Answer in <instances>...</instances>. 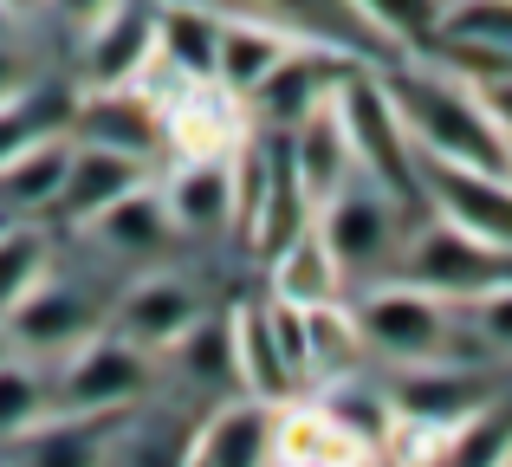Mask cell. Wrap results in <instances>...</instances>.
I'll return each instance as SVG.
<instances>
[{
	"label": "cell",
	"instance_id": "15",
	"mask_svg": "<svg viewBox=\"0 0 512 467\" xmlns=\"http://www.w3.org/2000/svg\"><path fill=\"white\" fill-rule=\"evenodd\" d=\"M480 403H493V370H461V364H402V383L389 390V416L415 422H461Z\"/></svg>",
	"mask_w": 512,
	"mask_h": 467
},
{
	"label": "cell",
	"instance_id": "33",
	"mask_svg": "<svg viewBox=\"0 0 512 467\" xmlns=\"http://www.w3.org/2000/svg\"><path fill=\"white\" fill-rule=\"evenodd\" d=\"M65 117L52 111L46 117V98H26V91H13V98H0V169L13 163V156L26 150V143H39L46 130H59Z\"/></svg>",
	"mask_w": 512,
	"mask_h": 467
},
{
	"label": "cell",
	"instance_id": "11",
	"mask_svg": "<svg viewBox=\"0 0 512 467\" xmlns=\"http://www.w3.org/2000/svg\"><path fill=\"white\" fill-rule=\"evenodd\" d=\"M143 182H150V163H143V156L111 150V143L72 137V156H65V176H59V195H52V208H59L65 221H91V215H104L117 195L143 189Z\"/></svg>",
	"mask_w": 512,
	"mask_h": 467
},
{
	"label": "cell",
	"instance_id": "12",
	"mask_svg": "<svg viewBox=\"0 0 512 467\" xmlns=\"http://www.w3.org/2000/svg\"><path fill=\"white\" fill-rule=\"evenodd\" d=\"M0 338L20 344V351H72L78 338H91V299L46 273L33 292H20L0 312Z\"/></svg>",
	"mask_w": 512,
	"mask_h": 467
},
{
	"label": "cell",
	"instance_id": "2",
	"mask_svg": "<svg viewBox=\"0 0 512 467\" xmlns=\"http://www.w3.org/2000/svg\"><path fill=\"white\" fill-rule=\"evenodd\" d=\"M331 104H338V117H344L357 176L376 182L389 202H409L415 195V150H409V137H402V117H396V104H389L383 78L350 65L338 78V91H331Z\"/></svg>",
	"mask_w": 512,
	"mask_h": 467
},
{
	"label": "cell",
	"instance_id": "9",
	"mask_svg": "<svg viewBox=\"0 0 512 467\" xmlns=\"http://www.w3.org/2000/svg\"><path fill=\"white\" fill-rule=\"evenodd\" d=\"M143 390H150V357L111 331V338H78L72 344L59 403L72 409V416H117V409H130Z\"/></svg>",
	"mask_w": 512,
	"mask_h": 467
},
{
	"label": "cell",
	"instance_id": "13",
	"mask_svg": "<svg viewBox=\"0 0 512 467\" xmlns=\"http://www.w3.org/2000/svg\"><path fill=\"white\" fill-rule=\"evenodd\" d=\"M279 143H286V163H292V176H299V195H305L312 208L325 202V195H338L344 182L357 176V156H350L344 117H338V104H331V98H318Z\"/></svg>",
	"mask_w": 512,
	"mask_h": 467
},
{
	"label": "cell",
	"instance_id": "22",
	"mask_svg": "<svg viewBox=\"0 0 512 467\" xmlns=\"http://www.w3.org/2000/svg\"><path fill=\"white\" fill-rule=\"evenodd\" d=\"M344 292V266L331 260V247L305 221L286 247H273V299L279 305H331Z\"/></svg>",
	"mask_w": 512,
	"mask_h": 467
},
{
	"label": "cell",
	"instance_id": "35",
	"mask_svg": "<svg viewBox=\"0 0 512 467\" xmlns=\"http://www.w3.org/2000/svg\"><path fill=\"white\" fill-rule=\"evenodd\" d=\"M13 91H26V85H20V59L0 46V98H13Z\"/></svg>",
	"mask_w": 512,
	"mask_h": 467
},
{
	"label": "cell",
	"instance_id": "31",
	"mask_svg": "<svg viewBox=\"0 0 512 467\" xmlns=\"http://www.w3.org/2000/svg\"><path fill=\"white\" fill-rule=\"evenodd\" d=\"M169 351L182 357V370H188L195 383H221V390L234 383V331H227V325H208V318H195V325H188L182 338L169 344Z\"/></svg>",
	"mask_w": 512,
	"mask_h": 467
},
{
	"label": "cell",
	"instance_id": "39",
	"mask_svg": "<svg viewBox=\"0 0 512 467\" xmlns=\"http://www.w3.org/2000/svg\"><path fill=\"white\" fill-rule=\"evenodd\" d=\"M0 20H7V13H0Z\"/></svg>",
	"mask_w": 512,
	"mask_h": 467
},
{
	"label": "cell",
	"instance_id": "28",
	"mask_svg": "<svg viewBox=\"0 0 512 467\" xmlns=\"http://www.w3.org/2000/svg\"><path fill=\"white\" fill-rule=\"evenodd\" d=\"M344 7L357 13L363 33L396 39V46H415V52H422V39L441 20V0H344Z\"/></svg>",
	"mask_w": 512,
	"mask_h": 467
},
{
	"label": "cell",
	"instance_id": "5",
	"mask_svg": "<svg viewBox=\"0 0 512 467\" xmlns=\"http://www.w3.org/2000/svg\"><path fill=\"white\" fill-rule=\"evenodd\" d=\"M448 318H454V305L428 299V292L402 286V279H389V286L363 292V305H350L357 338L370 344V351H383L389 364H435Z\"/></svg>",
	"mask_w": 512,
	"mask_h": 467
},
{
	"label": "cell",
	"instance_id": "16",
	"mask_svg": "<svg viewBox=\"0 0 512 467\" xmlns=\"http://www.w3.org/2000/svg\"><path fill=\"white\" fill-rule=\"evenodd\" d=\"M163 215L182 234H227L234 228V169L227 156H182L163 182Z\"/></svg>",
	"mask_w": 512,
	"mask_h": 467
},
{
	"label": "cell",
	"instance_id": "25",
	"mask_svg": "<svg viewBox=\"0 0 512 467\" xmlns=\"http://www.w3.org/2000/svg\"><path fill=\"white\" fill-rule=\"evenodd\" d=\"M214 39H221V20L208 7H163L156 13V59L175 78H214Z\"/></svg>",
	"mask_w": 512,
	"mask_h": 467
},
{
	"label": "cell",
	"instance_id": "38",
	"mask_svg": "<svg viewBox=\"0 0 512 467\" xmlns=\"http://www.w3.org/2000/svg\"><path fill=\"white\" fill-rule=\"evenodd\" d=\"M182 467H195V461H182Z\"/></svg>",
	"mask_w": 512,
	"mask_h": 467
},
{
	"label": "cell",
	"instance_id": "34",
	"mask_svg": "<svg viewBox=\"0 0 512 467\" xmlns=\"http://www.w3.org/2000/svg\"><path fill=\"white\" fill-rule=\"evenodd\" d=\"M39 7H59V13H65L72 26H91V20H98L104 7H111V0H39Z\"/></svg>",
	"mask_w": 512,
	"mask_h": 467
},
{
	"label": "cell",
	"instance_id": "6",
	"mask_svg": "<svg viewBox=\"0 0 512 467\" xmlns=\"http://www.w3.org/2000/svg\"><path fill=\"white\" fill-rule=\"evenodd\" d=\"M415 195H428V202H435V215L454 221L461 234L487 240V247H506V234H512V195H506V176L415 150Z\"/></svg>",
	"mask_w": 512,
	"mask_h": 467
},
{
	"label": "cell",
	"instance_id": "23",
	"mask_svg": "<svg viewBox=\"0 0 512 467\" xmlns=\"http://www.w3.org/2000/svg\"><path fill=\"white\" fill-rule=\"evenodd\" d=\"M104 442H111L104 416H72V409L59 422L39 416L33 429L13 435V467H98Z\"/></svg>",
	"mask_w": 512,
	"mask_h": 467
},
{
	"label": "cell",
	"instance_id": "32",
	"mask_svg": "<svg viewBox=\"0 0 512 467\" xmlns=\"http://www.w3.org/2000/svg\"><path fill=\"white\" fill-rule=\"evenodd\" d=\"M39 416H46V383H39L26 364L0 357V442H13L20 429H33Z\"/></svg>",
	"mask_w": 512,
	"mask_h": 467
},
{
	"label": "cell",
	"instance_id": "8",
	"mask_svg": "<svg viewBox=\"0 0 512 467\" xmlns=\"http://www.w3.org/2000/svg\"><path fill=\"white\" fill-rule=\"evenodd\" d=\"M350 72V59H344V46H331V39H312V46H299L292 39V52L273 65V72L260 78V85L247 91V124L253 130H273V137H286L292 124H299L305 111H312L318 98H331L338 91V78Z\"/></svg>",
	"mask_w": 512,
	"mask_h": 467
},
{
	"label": "cell",
	"instance_id": "4",
	"mask_svg": "<svg viewBox=\"0 0 512 467\" xmlns=\"http://www.w3.org/2000/svg\"><path fill=\"white\" fill-rule=\"evenodd\" d=\"M312 228L331 247V260L344 266V279L350 273H383L396 260V202L363 176H350L338 195H325L312 208Z\"/></svg>",
	"mask_w": 512,
	"mask_h": 467
},
{
	"label": "cell",
	"instance_id": "17",
	"mask_svg": "<svg viewBox=\"0 0 512 467\" xmlns=\"http://www.w3.org/2000/svg\"><path fill=\"white\" fill-rule=\"evenodd\" d=\"M72 130L85 143H111L150 163L163 150V124H156V91L143 85H117V91H91L85 104H72Z\"/></svg>",
	"mask_w": 512,
	"mask_h": 467
},
{
	"label": "cell",
	"instance_id": "37",
	"mask_svg": "<svg viewBox=\"0 0 512 467\" xmlns=\"http://www.w3.org/2000/svg\"><path fill=\"white\" fill-rule=\"evenodd\" d=\"M376 467H396V461H383V455H376Z\"/></svg>",
	"mask_w": 512,
	"mask_h": 467
},
{
	"label": "cell",
	"instance_id": "21",
	"mask_svg": "<svg viewBox=\"0 0 512 467\" xmlns=\"http://www.w3.org/2000/svg\"><path fill=\"white\" fill-rule=\"evenodd\" d=\"M292 52L286 26H266V20H221V39H214V85L247 98L266 72Z\"/></svg>",
	"mask_w": 512,
	"mask_h": 467
},
{
	"label": "cell",
	"instance_id": "20",
	"mask_svg": "<svg viewBox=\"0 0 512 467\" xmlns=\"http://www.w3.org/2000/svg\"><path fill=\"white\" fill-rule=\"evenodd\" d=\"M195 318L201 305L182 279H143V286H130L124 312H117V338H130L137 351H169Z\"/></svg>",
	"mask_w": 512,
	"mask_h": 467
},
{
	"label": "cell",
	"instance_id": "26",
	"mask_svg": "<svg viewBox=\"0 0 512 467\" xmlns=\"http://www.w3.org/2000/svg\"><path fill=\"white\" fill-rule=\"evenodd\" d=\"M299 318H305V377H344V370H357L363 338H357V325H350L344 299L299 305Z\"/></svg>",
	"mask_w": 512,
	"mask_h": 467
},
{
	"label": "cell",
	"instance_id": "3",
	"mask_svg": "<svg viewBox=\"0 0 512 467\" xmlns=\"http://www.w3.org/2000/svg\"><path fill=\"white\" fill-rule=\"evenodd\" d=\"M396 279L415 292H428V299L441 305H474L480 292L506 286V247H487V240L461 234L454 221H428L422 234L409 240V247H396Z\"/></svg>",
	"mask_w": 512,
	"mask_h": 467
},
{
	"label": "cell",
	"instance_id": "7",
	"mask_svg": "<svg viewBox=\"0 0 512 467\" xmlns=\"http://www.w3.org/2000/svg\"><path fill=\"white\" fill-rule=\"evenodd\" d=\"M156 124L175 156H234L253 130L247 104L214 78H175L169 91H156Z\"/></svg>",
	"mask_w": 512,
	"mask_h": 467
},
{
	"label": "cell",
	"instance_id": "24",
	"mask_svg": "<svg viewBox=\"0 0 512 467\" xmlns=\"http://www.w3.org/2000/svg\"><path fill=\"white\" fill-rule=\"evenodd\" d=\"M85 228H98L104 247H117V253H130V260H156V253L169 247V215H163V195L143 182V189H130V195H117L104 215H91Z\"/></svg>",
	"mask_w": 512,
	"mask_h": 467
},
{
	"label": "cell",
	"instance_id": "18",
	"mask_svg": "<svg viewBox=\"0 0 512 467\" xmlns=\"http://www.w3.org/2000/svg\"><path fill=\"white\" fill-rule=\"evenodd\" d=\"M195 467H273V403H227L188 442Z\"/></svg>",
	"mask_w": 512,
	"mask_h": 467
},
{
	"label": "cell",
	"instance_id": "29",
	"mask_svg": "<svg viewBox=\"0 0 512 467\" xmlns=\"http://www.w3.org/2000/svg\"><path fill=\"white\" fill-rule=\"evenodd\" d=\"M428 39H467V46L512 52V0H441V20Z\"/></svg>",
	"mask_w": 512,
	"mask_h": 467
},
{
	"label": "cell",
	"instance_id": "1",
	"mask_svg": "<svg viewBox=\"0 0 512 467\" xmlns=\"http://www.w3.org/2000/svg\"><path fill=\"white\" fill-rule=\"evenodd\" d=\"M383 91H389V104H396V117H402L409 150L506 176V117L487 111L461 78H448L441 65H409V72H396Z\"/></svg>",
	"mask_w": 512,
	"mask_h": 467
},
{
	"label": "cell",
	"instance_id": "36",
	"mask_svg": "<svg viewBox=\"0 0 512 467\" xmlns=\"http://www.w3.org/2000/svg\"><path fill=\"white\" fill-rule=\"evenodd\" d=\"M39 0H0V13H33Z\"/></svg>",
	"mask_w": 512,
	"mask_h": 467
},
{
	"label": "cell",
	"instance_id": "30",
	"mask_svg": "<svg viewBox=\"0 0 512 467\" xmlns=\"http://www.w3.org/2000/svg\"><path fill=\"white\" fill-rule=\"evenodd\" d=\"M52 273V247L39 228H0V312Z\"/></svg>",
	"mask_w": 512,
	"mask_h": 467
},
{
	"label": "cell",
	"instance_id": "10",
	"mask_svg": "<svg viewBox=\"0 0 512 467\" xmlns=\"http://www.w3.org/2000/svg\"><path fill=\"white\" fill-rule=\"evenodd\" d=\"M85 33H91V46H85L91 91L143 85V72H150V59H156V13L143 7V0H111Z\"/></svg>",
	"mask_w": 512,
	"mask_h": 467
},
{
	"label": "cell",
	"instance_id": "27",
	"mask_svg": "<svg viewBox=\"0 0 512 467\" xmlns=\"http://www.w3.org/2000/svg\"><path fill=\"white\" fill-rule=\"evenodd\" d=\"M65 156H72V137H59V130H52V137H39V143H26V150L0 169L7 202H20V208L52 202V195H59V176H65Z\"/></svg>",
	"mask_w": 512,
	"mask_h": 467
},
{
	"label": "cell",
	"instance_id": "14",
	"mask_svg": "<svg viewBox=\"0 0 512 467\" xmlns=\"http://www.w3.org/2000/svg\"><path fill=\"white\" fill-rule=\"evenodd\" d=\"M273 467H376V442H363L325 403L273 409Z\"/></svg>",
	"mask_w": 512,
	"mask_h": 467
},
{
	"label": "cell",
	"instance_id": "19",
	"mask_svg": "<svg viewBox=\"0 0 512 467\" xmlns=\"http://www.w3.org/2000/svg\"><path fill=\"white\" fill-rule=\"evenodd\" d=\"M234 390H247L253 403H292L299 396V370L286 364V351H279L273 338V318L266 312H240L234 325Z\"/></svg>",
	"mask_w": 512,
	"mask_h": 467
}]
</instances>
